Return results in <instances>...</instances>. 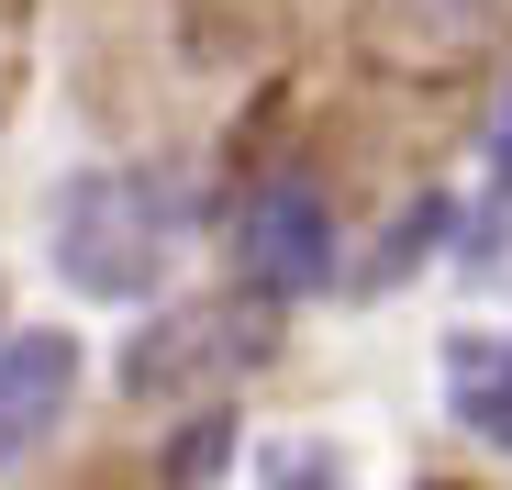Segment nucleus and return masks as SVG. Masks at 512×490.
Wrapping results in <instances>:
<instances>
[{
	"label": "nucleus",
	"instance_id": "f257e3e1",
	"mask_svg": "<svg viewBox=\"0 0 512 490\" xmlns=\"http://www.w3.org/2000/svg\"><path fill=\"white\" fill-rule=\"evenodd\" d=\"M190 223L201 212L179 168H90L56 201V268L90 301H156L167 268L190 257Z\"/></svg>",
	"mask_w": 512,
	"mask_h": 490
},
{
	"label": "nucleus",
	"instance_id": "f03ea898",
	"mask_svg": "<svg viewBox=\"0 0 512 490\" xmlns=\"http://www.w3.org/2000/svg\"><path fill=\"white\" fill-rule=\"evenodd\" d=\"M234 268L256 301H301V290H334V201L301 179V168H268L245 201H234Z\"/></svg>",
	"mask_w": 512,
	"mask_h": 490
},
{
	"label": "nucleus",
	"instance_id": "7ed1b4c3",
	"mask_svg": "<svg viewBox=\"0 0 512 490\" xmlns=\"http://www.w3.org/2000/svg\"><path fill=\"white\" fill-rule=\"evenodd\" d=\"M256 312H167L156 335L123 357V390L134 401H212V379H234V368H256Z\"/></svg>",
	"mask_w": 512,
	"mask_h": 490
},
{
	"label": "nucleus",
	"instance_id": "20e7f679",
	"mask_svg": "<svg viewBox=\"0 0 512 490\" xmlns=\"http://www.w3.org/2000/svg\"><path fill=\"white\" fill-rule=\"evenodd\" d=\"M67 390H78V335H56V323L0 335V468L67 424Z\"/></svg>",
	"mask_w": 512,
	"mask_h": 490
},
{
	"label": "nucleus",
	"instance_id": "39448f33",
	"mask_svg": "<svg viewBox=\"0 0 512 490\" xmlns=\"http://www.w3.org/2000/svg\"><path fill=\"white\" fill-rule=\"evenodd\" d=\"M446 390H457L468 435L512 446V335H457V346H446Z\"/></svg>",
	"mask_w": 512,
	"mask_h": 490
},
{
	"label": "nucleus",
	"instance_id": "423d86ee",
	"mask_svg": "<svg viewBox=\"0 0 512 490\" xmlns=\"http://www.w3.org/2000/svg\"><path fill=\"white\" fill-rule=\"evenodd\" d=\"M223 457H234V424L201 401V424H190V446H179V490H201V479H223Z\"/></svg>",
	"mask_w": 512,
	"mask_h": 490
},
{
	"label": "nucleus",
	"instance_id": "0eeeda50",
	"mask_svg": "<svg viewBox=\"0 0 512 490\" xmlns=\"http://www.w3.org/2000/svg\"><path fill=\"white\" fill-rule=\"evenodd\" d=\"M268 490H334V446H301V457H279V479Z\"/></svg>",
	"mask_w": 512,
	"mask_h": 490
},
{
	"label": "nucleus",
	"instance_id": "6e6552de",
	"mask_svg": "<svg viewBox=\"0 0 512 490\" xmlns=\"http://www.w3.org/2000/svg\"><path fill=\"white\" fill-rule=\"evenodd\" d=\"M490 168H501V190H512V90H501V123H490Z\"/></svg>",
	"mask_w": 512,
	"mask_h": 490
}]
</instances>
